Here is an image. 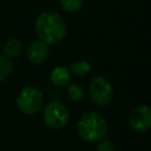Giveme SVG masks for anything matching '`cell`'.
<instances>
[{
    "label": "cell",
    "mask_w": 151,
    "mask_h": 151,
    "mask_svg": "<svg viewBox=\"0 0 151 151\" xmlns=\"http://www.w3.org/2000/svg\"><path fill=\"white\" fill-rule=\"evenodd\" d=\"M79 137L87 143H96L103 139L107 133V123L99 112L91 111L81 116L77 124Z\"/></svg>",
    "instance_id": "2"
},
{
    "label": "cell",
    "mask_w": 151,
    "mask_h": 151,
    "mask_svg": "<svg viewBox=\"0 0 151 151\" xmlns=\"http://www.w3.org/2000/svg\"><path fill=\"white\" fill-rule=\"evenodd\" d=\"M42 118L47 126L52 129H63L68 123L70 112L63 103L51 101L45 106Z\"/></svg>",
    "instance_id": "5"
},
{
    "label": "cell",
    "mask_w": 151,
    "mask_h": 151,
    "mask_svg": "<svg viewBox=\"0 0 151 151\" xmlns=\"http://www.w3.org/2000/svg\"><path fill=\"white\" fill-rule=\"evenodd\" d=\"M66 24L63 18L54 12H42L35 20V32L39 40L47 45L60 42L66 35Z\"/></svg>",
    "instance_id": "1"
},
{
    "label": "cell",
    "mask_w": 151,
    "mask_h": 151,
    "mask_svg": "<svg viewBox=\"0 0 151 151\" xmlns=\"http://www.w3.org/2000/svg\"><path fill=\"white\" fill-rule=\"evenodd\" d=\"M48 57V45L41 40H35L31 42L27 48V59L34 65L42 64Z\"/></svg>",
    "instance_id": "7"
},
{
    "label": "cell",
    "mask_w": 151,
    "mask_h": 151,
    "mask_svg": "<svg viewBox=\"0 0 151 151\" xmlns=\"http://www.w3.org/2000/svg\"><path fill=\"white\" fill-rule=\"evenodd\" d=\"M85 0H60L61 7L66 12H77L84 5Z\"/></svg>",
    "instance_id": "13"
},
{
    "label": "cell",
    "mask_w": 151,
    "mask_h": 151,
    "mask_svg": "<svg viewBox=\"0 0 151 151\" xmlns=\"http://www.w3.org/2000/svg\"><path fill=\"white\" fill-rule=\"evenodd\" d=\"M127 120L130 127L137 132H146L151 130V106L139 105L133 107Z\"/></svg>",
    "instance_id": "6"
},
{
    "label": "cell",
    "mask_w": 151,
    "mask_h": 151,
    "mask_svg": "<svg viewBox=\"0 0 151 151\" xmlns=\"http://www.w3.org/2000/svg\"><path fill=\"white\" fill-rule=\"evenodd\" d=\"M22 52V42L19 39H8L4 45V53L8 58H17Z\"/></svg>",
    "instance_id": "9"
},
{
    "label": "cell",
    "mask_w": 151,
    "mask_h": 151,
    "mask_svg": "<svg viewBox=\"0 0 151 151\" xmlns=\"http://www.w3.org/2000/svg\"><path fill=\"white\" fill-rule=\"evenodd\" d=\"M44 101L42 92L34 86L24 87L17 97V105L19 110L26 114H34L38 112Z\"/></svg>",
    "instance_id": "3"
},
{
    "label": "cell",
    "mask_w": 151,
    "mask_h": 151,
    "mask_svg": "<svg viewBox=\"0 0 151 151\" xmlns=\"http://www.w3.org/2000/svg\"><path fill=\"white\" fill-rule=\"evenodd\" d=\"M67 96L73 101H79L84 98V88L80 85L73 84L67 87Z\"/></svg>",
    "instance_id": "12"
},
{
    "label": "cell",
    "mask_w": 151,
    "mask_h": 151,
    "mask_svg": "<svg viewBox=\"0 0 151 151\" xmlns=\"http://www.w3.org/2000/svg\"><path fill=\"white\" fill-rule=\"evenodd\" d=\"M97 151H116V146L111 140L104 139L98 144Z\"/></svg>",
    "instance_id": "14"
},
{
    "label": "cell",
    "mask_w": 151,
    "mask_h": 151,
    "mask_svg": "<svg viewBox=\"0 0 151 151\" xmlns=\"http://www.w3.org/2000/svg\"><path fill=\"white\" fill-rule=\"evenodd\" d=\"M13 70V64L8 57L5 54H0V81L7 79Z\"/></svg>",
    "instance_id": "11"
},
{
    "label": "cell",
    "mask_w": 151,
    "mask_h": 151,
    "mask_svg": "<svg viewBox=\"0 0 151 151\" xmlns=\"http://www.w3.org/2000/svg\"><path fill=\"white\" fill-rule=\"evenodd\" d=\"M51 80L55 86H65L70 81V71L65 66H57L51 72Z\"/></svg>",
    "instance_id": "8"
},
{
    "label": "cell",
    "mask_w": 151,
    "mask_h": 151,
    "mask_svg": "<svg viewBox=\"0 0 151 151\" xmlns=\"http://www.w3.org/2000/svg\"><path fill=\"white\" fill-rule=\"evenodd\" d=\"M88 93L93 103L100 106H106L111 103L113 96V86L107 78L104 76H98L91 80Z\"/></svg>",
    "instance_id": "4"
},
{
    "label": "cell",
    "mask_w": 151,
    "mask_h": 151,
    "mask_svg": "<svg viewBox=\"0 0 151 151\" xmlns=\"http://www.w3.org/2000/svg\"><path fill=\"white\" fill-rule=\"evenodd\" d=\"M90 70H91V65L86 60H77L70 65V71L79 77L87 74Z\"/></svg>",
    "instance_id": "10"
}]
</instances>
